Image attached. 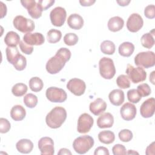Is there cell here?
Here are the masks:
<instances>
[{
    "mask_svg": "<svg viewBox=\"0 0 155 155\" xmlns=\"http://www.w3.org/2000/svg\"><path fill=\"white\" fill-rule=\"evenodd\" d=\"M100 48L101 51L105 54H113L116 49V46L114 44L109 40H106L103 41L100 45Z\"/></svg>",
    "mask_w": 155,
    "mask_h": 155,
    "instance_id": "cell-29",
    "label": "cell"
},
{
    "mask_svg": "<svg viewBox=\"0 0 155 155\" xmlns=\"http://www.w3.org/2000/svg\"><path fill=\"white\" fill-rule=\"evenodd\" d=\"M5 53L8 62L12 64L16 70L22 71L25 68L27 65L26 58L19 53L16 47H7Z\"/></svg>",
    "mask_w": 155,
    "mask_h": 155,
    "instance_id": "cell-3",
    "label": "cell"
},
{
    "mask_svg": "<svg viewBox=\"0 0 155 155\" xmlns=\"http://www.w3.org/2000/svg\"><path fill=\"white\" fill-rule=\"evenodd\" d=\"M54 2V0H39L37 2L42 10H46L51 7Z\"/></svg>",
    "mask_w": 155,
    "mask_h": 155,
    "instance_id": "cell-44",
    "label": "cell"
},
{
    "mask_svg": "<svg viewBox=\"0 0 155 155\" xmlns=\"http://www.w3.org/2000/svg\"><path fill=\"white\" fill-rule=\"evenodd\" d=\"M67 24L72 29L79 30L83 27L84 19L79 14L73 13L68 16Z\"/></svg>",
    "mask_w": 155,
    "mask_h": 155,
    "instance_id": "cell-22",
    "label": "cell"
},
{
    "mask_svg": "<svg viewBox=\"0 0 155 155\" xmlns=\"http://www.w3.org/2000/svg\"><path fill=\"white\" fill-rule=\"evenodd\" d=\"M137 91L141 97H146L151 94V88L148 84L143 83L137 86Z\"/></svg>",
    "mask_w": 155,
    "mask_h": 155,
    "instance_id": "cell-39",
    "label": "cell"
},
{
    "mask_svg": "<svg viewBox=\"0 0 155 155\" xmlns=\"http://www.w3.org/2000/svg\"><path fill=\"white\" fill-rule=\"evenodd\" d=\"M96 2L95 0H81L79 1V3L82 6L84 7H87V6H91L92 5L94 2Z\"/></svg>",
    "mask_w": 155,
    "mask_h": 155,
    "instance_id": "cell-47",
    "label": "cell"
},
{
    "mask_svg": "<svg viewBox=\"0 0 155 155\" xmlns=\"http://www.w3.org/2000/svg\"><path fill=\"white\" fill-rule=\"evenodd\" d=\"M94 154V155H109V151L106 147H99L95 149Z\"/></svg>",
    "mask_w": 155,
    "mask_h": 155,
    "instance_id": "cell-45",
    "label": "cell"
},
{
    "mask_svg": "<svg viewBox=\"0 0 155 155\" xmlns=\"http://www.w3.org/2000/svg\"><path fill=\"white\" fill-rule=\"evenodd\" d=\"M4 42L8 47H16L20 42V37L15 31H8L4 38Z\"/></svg>",
    "mask_w": 155,
    "mask_h": 155,
    "instance_id": "cell-26",
    "label": "cell"
},
{
    "mask_svg": "<svg viewBox=\"0 0 155 155\" xmlns=\"http://www.w3.org/2000/svg\"><path fill=\"white\" fill-rule=\"evenodd\" d=\"M67 115V111L64 108L56 107L47 114L45 117L46 124L51 128H58L65 122Z\"/></svg>",
    "mask_w": 155,
    "mask_h": 155,
    "instance_id": "cell-2",
    "label": "cell"
},
{
    "mask_svg": "<svg viewBox=\"0 0 155 155\" xmlns=\"http://www.w3.org/2000/svg\"><path fill=\"white\" fill-rule=\"evenodd\" d=\"M94 139L89 135L79 136L74 139L73 143L74 150L80 154L88 152L94 145Z\"/></svg>",
    "mask_w": 155,
    "mask_h": 155,
    "instance_id": "cell-4",
    "label": "cell"
},
{
    "mask_svg": "<svg viewBox=\"0 0 155 155\" xmlns=\"http://www.w3.org/2000/svg\"><path fill=\"white\" fill-rule=\"evenodd\" d=\"M134 64L138 66L148 68L155 65V54L153 51H147L139 53L134 57Z\"/></svg>",
    "mask_w": 155,
    "mask_h": 155,
    "instance_id": "cell-6",
    "label": "cell"
},
{
    "mask_svg": "<svg viewBox=\"0 0 155 155\" xmlns=\"http://www.w3.org/2000/svg\"><path fill=\"white\" fill-rule=\"evenodd\" d=\"M145 154L147 155L150 154H154V142H152L150 145H149L148 147H147L145 151Z\"/></svg>",
    "mask_w": 155,
    "mask_h": 155,
    "instance_id": "cell-46",
    "label": "cell"
},
{
    "mask_svg": "<svg viewBox=\"0 0 155 155\" xmlns=\"http://www.w3.org/2000/svg\"><path fill=\"white\" fill-rule=\"evenodd\" d=\"M26 115L25 109L21 105H14L10 111V116L15 121L23 120Z\"/></svg>",
    "mask_w": 155,
    "mask_h": 155,
    "instance_id": "cell-25",
    "label": "cell"
},
{
    "mask_svg": "<svg viewBox=\"0 0 155 155\" xmlns=\"http://www.w3.org/2000/svg\"><path fill=\"white\" fill-rule=\"evenodd\" d=\"M16 148L19 152L23 154H28L32 151L33 143L29 139H22L16 143Z\"/></svg>",
    "mask_w": 155,
    "mask_h": 155,
    "instance_id": "cell-23",
    "label": "cell"
},
{
    "mask_svg": "<svg viewBox=\"0 0 155 155\" xmlns=\"http://www.w3.org/2000/svg\"><path fill=\"white\" fill-rule=\"evenodd\" d=\"M126 73L129 79L134 84L143 82L147 78V73L141 67H134L131 64H128Z\"/></svg>",
    "mask_w": 155,
    "mask_h": 155,
    "instance_id": "cell-8",
    "label": "cell"
},
{
    "mask_svg": "<svg viewBox=\"0 0 155 155\" xmlns=\"http://www.w3.org/2000/svg\"><path fill=\"white\" fill-rule=\"evenodd\" d=\"M127 154H139V153H137V152H136V151H133V150H129L128 151V153H127Z\"/></svg>",
    "mask_w": 155,
    "mask_h": 155,
    "instance_id": "cell-52",
    "label": "cell"
},
{
    "mask_svg": "<svg viewBox=\"0 0 155 155\" xmlns=\"http://www.w3.org/2000/svg\"><path fill=\"white\" fill-rule=\"evenodd\" d=\"M134 50V45L130 42H124L122 43L118 48L119 53L124 57L130 56Z\"/></svg>",
    "mask_w": 155,
    "mask_h": 155,
    "instance_id": "cell-27",
    "label": "cell"
},
{
    "mask_svg": "<svg viewBox=\"0 0 155 155\" xmlns=\"http://www.w3.org/2000/svg\"><path fill=\"white\" fill-rule=\"evenodd\" d=\"M38 148L42 155H53L54 153V142L49 137H41L38 141Z\"/></svg>",
    "mask_w": 155,
    "mask_h": 155,
    "instance_id": "cell-15",
    "label": "cell"
},
{
    "mask_svg": "<svg viewBox=\"0 0 155 155\" xmlns=\"http://www.w3.org/2000/svg\"><path fill=\"white\" fill-rule=\"evenodd\" d=\"M114 123V117L110 113L102 114L97 119V125L100 128H110Z\"/></svg>",
    "mask_w": 155,
    "mask_h": 155,
    "instance_id": "cell-20",
    "label": "cell"
},
{
    "mask_svg": "<svg viewBox=\"0 0 155 155\" xmlns=\"http://www.w3.org/2000/svg\"><path fill=\"white\" fill-rule=\"evenodd\" d=\"M13 25L16 29L22 33H30L34 30L35 25L34 22L30 19L21 15L16 16L13 21Z\"/></svg>",
    "mask_w": 155,
    "mask_h": 155,
    "instance_id": "cell-7",
    "label": "cell"
},
{
    "mask_svg": "<svg viewBox=\"0 0 155 155\" xmlns=\"http://www.w3.org/2000/svg\"><path fill=\"white\" fill-rule=\"evenodd\" d=\"M27 86L23 83H17L14 85L12 88V94L16 97L24 96L27 91Z\"/></svg>",
    "mask_w": 155,
    "mask_h": 155,
    "instance_id": "cell-32",
    "label": "cell"
},
{
    "mask_svg": "<svg viewBox=\"0 0 155 155\" xmlns=\"http://www.w3.org/2000/svg\"><path fill=\"white\" fill-rule=\"evenodd\" d=\"M1 4V18H3L7 13V7L5 4H4L2 1H1L0 2Z\"/></svg>",
    "mask_w": 155,
    "mask_h": 155,
    "instance_id": "cell-48",
    "label": "cell"
},
{
    "mask_svg": "<svg viewBox=\"0 0 155 155\" xmlns=\"http://www.w3.org/2000/svg\"><path fill=\"white\" fill-rule=\"evenodd\" d=\"M124 25V19L119 16L111 18L108 22V28L110 31L116 32L120 30Z\"/></svg>",
    "mask_w": 155,
    "mask_h": 155,
    "instance_id": "cell-24",
    "label": "cell"
},
{
    "mask_svg": "<svg viewBox=\"0 0 155 155\" xmlns=\"http://www.w3.org/2000/svg\"><path fill=\"white\" fill-rule=\"evenodd\" d=\"M29 87L34 92L40 91L43 87L44 83L41 79L38 77H33L29 80Z\"/></svg>",
    "mask_w": 155,
    "mask_h": 155,
    "instance_id": "cell-30",
    "label": "cell"
},
{
    "mask_svg": "<svg viewBox=\"0 0 155 155\" xmlns=\"http://www.w3.org/2000/svg\"><path fill=\"white\" fill-rule=\"evenodd\" d=\"M109 100L114 106H119L124 102V93L122 90L114 89L108 95Z\"/></svg>",
    "mask_w": 155,
    "mask_h": 155,
    "instance_id": "cell-21",
    "label": "cell"
},
{
    "mask_svg": "<svg viewBox=\"0 0 155 155\" xmlns=\"http://www.w3.org/2000/svg\"><path fill=\"white\" fill-rule=\"evenodd\" d=\"M107 108V103L101 98H97L93 102H91L89 106L90 111L95 116H98Z\"/></svg>",
    "mask_w": 155,
    "mask_h": 155,
    "instance_id": "cell-19",
    "label": "cell"
},
{
    "mask_svg": "<svg viewBox=\"0 0 155 155\" xmlns=\"http://www.w3.org/2000/svg\"><path fill=\"white\" fill-rule=\"evenodd\" d=\"M120 114L122 118L127 121L133 120L136 114V108L131 103L124 104L120 109Z\"/></svg>",
    "mask_w": 155,
    "mask_h": 155,
    "instance_id": "cell-17",
    "label": "cell"
},
{
    "mask_svg": "<svg viewBox=\"0 0 155 155\" xmlns=\"http://www.w3.org/2000/svg\"><path fill=\"white\" fill-rule=\"evenodd\" d=\"M19 45V48L22 53L26 54H31L32 53L33 51V46L27 44L24 41H20Z\"/></svg>",
    "mask_w": 155,
    "mask_h": 155,
    "instance_id": "cell-43",
    "label": "cell"
},
{
    "mask_svg": "<svg viewBox=\"0 0 155 155\" xmlns=\"http://www.w3.org/2000/svg\"><path fill=\"white\" fill-rule=\"evenodd\" d=\"M155 111V99L150 97L145 101L140 108L141 116L144 118H149L153 116Z\"/></svg>",
    "mask_w": 155,
    "mask_h": 155,
    "instance_id": "cell-16",
    "label": "cell"
},
{
    "mask_svg": "<svg viewBox=\"0 0 155 155\" xmlns=\"http://www.w3.org/2000/svg\"><path fill=\"white\" fill-rule=\"evenodd\" d=\"M127 98L128 100L131 102V103H138L142 97L139 94L138 91L136 89H131L127 92Z\"/></svg>",
    "mask_w": 155,
    "mask_h": 155,
    "instance_id": "cell-37",
    "label": "cell"
},
{
    "mask_svg": "<svg viewBox=\"0 0 155 155\" xmlns=\"http://www.w3.org/2000/svg\"><path fill=\"white\" fill-rule=\"evenodd\" d=\"M71 58L70 51L65 47L59 48L56 54L50 58L46 63L45 68L48 73L51 74L59 73L65 66V63Z\"/></svg>",
    "mask_w": 155,
    "mask_h": 155,
    "instance_id": "cell-1",
    "label": "cell"
},
{
    "mask_svg": "<svg viewBox=\"0 0 155 155\" xmlns=\"http://www.w3.org/2000/svg\"><path fill=\"white\" fill-rule=\"evenodd\" d=\"M67 89L75 96L82 95L86 89V85L84 81L78 78L71 79L67 84Z\"/></svg>",
    "mask_w": 155,
    "mask_h": 155,
    "instance_id": "cell-12",
    "label": "cell"
},
{
    "mask_svg": "<svg viewBox=\"0 0 155 155\" xmlns=\"http://www.w3.org/2000/svg\"><path fill=\"white\" fill-rule=\"evenodd\" d=\"M67 17V13L64 8L56 7L50 13L51 24L56 27H61L64 25Z\"/></svg>",
    "mask_w": 155,
    "mask_h": 155,
    "instance_id": "cell-10",
    "label": "cell"
},
{
    "mask_svg": "<svg viewBox=\"0 0 155 155\" xmlns=\"http://www.w3.org/2000/svg\"><path fill=\"white\" fill-rule=\"evenodd\" d=\"M116 84L122 89H126L130 87V81L128 76L125 74H120L117 78Z\"/></svg>",
    "mask_w": 155,
    "mask_h": 155,
    "instance_id": "cell-35",
    "label": "cell"
},
{
    "mask_svg": "<svg viewBox=\"0 0 155 155\" xmlns=\"http://www.w3.org/2000/svg\"><path fill=\"white\" fill-rule=\"evenodd\" d=\"M62 38V33L60 30L56 29L50 30L47 35V39L48 42L54 44L59 42Z\"/></svg>",
    "mask_w": 155,
    "mask_h": 155,
    "instance_id": "cell-31",
    "label": "cell"
},
{
    "mask_svg": "<svg viewBox=\"0 0 155 155\" xmlns=\"http://www.w3.org/2000/svg\"><path fill=\"white\" fill-rule=\"evenodd\" d=\"M11 128L10 122L5 118L1 117L0 119V132L1 133H7Z\"/></svg>",
    "mask_w": 155,
    "mask_h": 155,
    "instance_id": "cell-40",
    "label": "cell"
},
{
    "mask_svg": "<svg viewBox=\"0 0 155 155\" xmlns=\"http://www.w3.org/2000/svg\"><path fill=\"white\" fill-rule=\"evenodd\" d=\"M47 99L51 102L61 103L66 101L67 94L64 90L56 87L48 88L45 92Z\"/></svg>",
    "mask_w": 155,
    "mask_h": 155,
    "instance_id": "cell-9",
    "label": "cell"
},
{
    "mask_svg": "<svg viewBox=\"0 0 155 155\" xmlns=\"http://www.w3.org/2000/svg\"><path fill=\"white\" fill-rule=\"evenodd\" d=\"M78 41V36L73 33H67L64 37V43L69 46H73L77 44Z\"/></svg>",
    "mask_w": 155,
    "mask_h": 155,
    "instance_id": "cell-36",
    "label": "cell"
},
{
    "mask_svg": "<svg viewBox=\"0 0 155 155\" xmlns=\"http://www.w3.org/2000/svg\"><path fill=\"white\" fill-rule=\"evenodd\" d=\"M93 123L94 120L92 116L88 113H83L78 118L77 130L79 133H87L91 130Z\"/></svg>",
    "mask_w": 155,
    "mask_h": 155,
    "instance_id": "cell-11",
    "label": "cell"
},
{
    "mask_svg": "<svg viewBox=\"0 0 155 155\" xmlns=\"http://www.w3.org/2000/svg\"><path fill=\"white\" fill-rule=\"evenodd\" d=\"M144 15L148 19L155 18V7L153 4L147 5L144 10Z\"/></svg>",
    "mask_w": 155,
    "mask_h": 155,
    "instance_id": "cell-42",
    "label": "cell"
},
{
    "mask_svg": "<svg viewBox=\"0 0 155 155\" xmlns=\"http://www.w3.org/2000/svg\"><path fill=\"white\" fill-rule=\"evenodd\" d=\"M154 73L155 71H153L150 76V81L152 82L153 84H154Z\"/></svg>",
    "mask_w": 155,
    "mask_h": 155,
    "instance_id": "cell-51",
    "label": "cell"
},
{
    "mask_svg": "<svg viewBox=\"0 0 155 155\" xmlns=\"http://www.w3.org/2000/svg\"><path fill=\"white\" fill-rule=\"evenodd\" d=\"M101 76L105 79H112L116 74V68L113 61L109 58L104 57L99 62Z\"/></svg>",
    "mask_w": 155,
    "mask_h": 155,
    "instance_id": "cell-5",
    "label": "cell"
},
{
    "mask_svg": "<svg viewBox=\"0 0 155 155\" xmlns=\"http://www.w3.org/2000/svg\"><path fill=\"white\" fill-rule=\"evenodd\" d=\"M118 136L119 139L124 142H128L130 141L133 136L132 132L128 129H124L120 131Z\"/></svg>",
    "mask_w": 155,
    "mask_h": 155,
    "instance_id": "cell-38",
    "label": "cell"
},
{
    "mask_svg": "<svg viewBox=\"0 0 155 155\" xmlns=\"http://www.w3.org/2000/svg\"><path fill=\"white\" fill-rule=\"evenodd\" d=\"M114 155H125L127 154L125 147L122 144H116L112 148Z\"/></svg>",
    "mask_w": 155,
    "mask_h": 155,
    "instance_id": "cell-41",
    "label": "cell"
},
{
    "mask_svg": "<svg viewBox=\"0 0 155 155\" xmlns=\"http://www.w3.org/2000/svg\"><path fill=\"white\" fill-rule=\"evenodd\" d=\"M23 101L26 107L30 108H33L36 106L38 99L36 95L32 93H28L24 97Z\"/></svg>",
    "mask_w": 155,
    "mask_h": 155,
    "instance_id": "cell-34",
    "label": "cell"
},
{
    "mask_svg": "<svg viewBox=\"0 0 155 155\" xmlns=\"http://www.w3.org/2000/svg\"><path fill=\"white\" fill-rule=\"evenodd\" d=\"M153 34L147 33L143 35L140 39V42L143 47L147 48H151L154 45V39Z\"/></svg>",
    "mask_w": 155,
    "mask_h": 155,
    "instance_id": "cell-33",
    "label": "cell"
},
{
    "mask_svg": "<svg viewBox=\"0 0 155 155\" xmlns=\"http://www.w3.org/2000/svg\"><path fill=\"white\" fill-rule=\"evenodd\" d=\"M143 21L142 16L138 13L131 14L127 21V29L133 33L138 31L143 26Z\"/></svg>",
    "mask_w": 155,
    "mask_h": 155,
    "instance_id": "cell-14",
    "label": "cell"
},
{
    "mask_svg": "<svg viewBox=\"0 0 155 155\" xmlns=\"http://www.w3.org/2000/svg\"><path fill=\"white\" fill-rule=\"evenodd\" d=\"M99 140L104 144H110L114 141L115 136L113 132L110 130H104L98 134Z\"/></svg>",
    "mask_w": 155,
    "mask_h": 155,
    "instance_id": "cell-28",
    "label": "cell"
},
{
    "mask_svg": "<svg viewBox=\"0 0 155 155\" xmlns=\"http://www.w3.org/2000/svg\"><path fill=\"white\" fill-rule=\"evenodd\" d=\"M58 154H70L71 155V153L69 150L64 148L60 149V150Z\"/></svg>",
    "mask_w": 155,
    "mask_h": 155,
    "instance_id": "cell-50",
    "label": "cell"
},
{
    "mask_svg": "<svg viewBox=\"0 0 155 155\" xmlns=\"http://www.w3.org/2000/svg\"><path fill=\"white\" fill-rule=\"evenodd\" d=\"M116 2L119 5L124 7V6L128 5L131 1L130 0H121V1H116Z\"/></svg>",
    "mask_w": 155,
    "mask_h": 155,
    "instance_id": "cell-49",
    "label": "cell"
},
{
    "mask_svg": "<svg viewBox=\"0 0 155 155\" xmlns=\"http://www.w3.org/2000/svg\"><path fill=\"white\" fill-rule=\"evenodd\" d=\"M23 41L28 45H41L45 42V38L43 35L41 33H27L24 35Z\"/></svg>",
    "mask_w": 155,
    "mask_h": 155,
    "instance_id": "cell-18",
    "label": "cell"
},
{
    "mask_svg": "<svg viewBox=\"0 0 155 155\" xmlns=\"http://www.w3.org/2000/svg\"><path fill=\"white\" fill-rule=\"evenodd\" d=\"M21 3L27 10L28 14L32 18L38 19L42 16L43 10L35 0L21 1Z\"/></svg>",
    "mask_w": 155,
    "mask_h": 155,
    "instance_id": "cell-13",
    "label": "cell"
}]
</instances>
